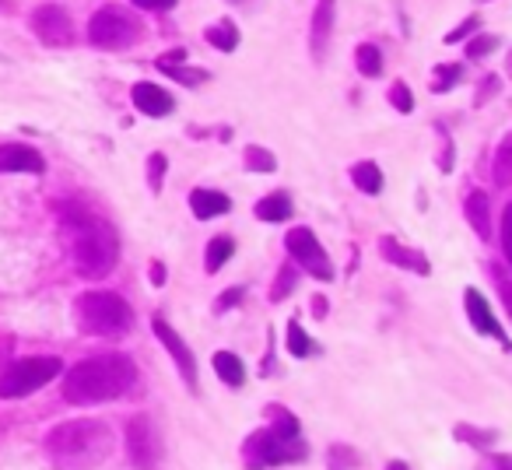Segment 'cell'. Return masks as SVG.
I'll return each mask as SVG.
<instances>
[{"mask_svg": "<svg viewBox=\"0 0 512 470\" xmlns=\"http://www.w3.org/2000/svg\"><path fill=\"white\" fill-rule=\"evenodd\" d=\"M57 214L64 221V243L74 260V271L85 281L109 278L116 271V260H120V235H116V228L81 204H60Z\"/></svg>", "mask_w": 512, "mask_h": 470, "instance_id": "6da1fadb", "label": "cell"}, {"mask_svg": "<svg viewBox=\"0 0 512 470\" xmlns=\"http://www.w3.org/2000/svg\"><path fill=\"white\" fill-rule=\"evenodd\" d=\"M60 397L74 407L109 404L137 386V365L130 355H95L60 372Z\"/></svg>", "mask_w": 512, "mask_h": 470, "instance_id": "7a4b0ae2", "label": "cell"}, {"mask_svg": "<svg viewBox=\"0 0 512 470\" xmlns=\"http://www.w3.org/2000/svg\"><path fill=\"white\" fill-rule=\"evenodd\" d=\"M43 449L57 470H95L113 456L116 435L106 421L74 418L50 428V435L43 439Z\"/></svg>", "mask_w": 512, "mask_h": 470, "instance_id": "3957f363", "label": "cell"}, {"mask_svg": "<svg viewBox=\"0 0 512 470\" xmlns=\"http://www.w3.org/2000/svg\"><path fill=\"white\" fill-rule=\"evenodd\" d=\"M74 323L88 337H123L134 327V309L116 292H81L74 299Z\"/></svg>", "mask_w": 512, "mask_h": 470, "instance_id": "277c9868", "label": "cell"}, {"mask_svg": "<svg viewBox=\"0 0 512 470\" xmlns=\"http://www.w3.org/2000/svg\"><path fill=\"white\" fill-rule=\"evenodd\" d=\"M309 446L302 435H281L271 425L256 428L246 442H242V463L246 470H271L285 467V463H306Z\"/></svg>", "mask_w": 512, "mask_h": 470, "instance_id": "5b68a950", "label": "cell"}, {"mask_svg": "<svg viewBox=\"0 0 512 470\" xmlns=\"http://www.w3.org/2000/svg\"><path fill=\"white\" fill-rule=\"evenodd\" d=\"M144 39V25L134 11L120 8V4H106L92 15L88 22V43L95 50L106 53H120V50H134L137 43Z\"/></svg>", "mask_w": 512, "mask_h": 470, "instance_id": "8992f818", "label": "cell"}, {"mask_svg": "<svg viewBox=\"0 0 512 470\" xmlns=\"http://www.w3.org/2000/svg\"><path fill=\"white\" fill-rule=\"evenodd\" d=\"M64 372V362L57 355H36V358H18L0 369V400H22L29 393L50 386L53 379Z\"/></svg>", "mask_w": 512, "mask_h": 470, "instance_id": "52a82bcc", "label": "cell"}, {"mask_svg": "<svg viewBox=\"0 0 512 470\" xmlns=\"http://www.w3.org/2000/svg\"><path fill=\"white\" fill-rule=\"evenodd\" d=\"M285 250L299 271L313 274L316 281H334V264L309 225H295L292 232H285Z\"/></svg>", "mask_w": 512, "mask_h": 470, "instance_id": "ba28073f", "label": "cell"}, {"mask_svg": "<svg viewBox=\"0 0 512 470\" xmlns=\"http://www.w3.org/2000/svg\"><path fill=\"white\" fill-rule=\"evenodd\" d=\"M123 439H127V453L137 467L141 470L158 467V460H162V439H158L155 421H151L148 414H134V418L127 421Z\"/></svg>", "mask_w": 512, "mask_h": 470, "instance_id": "9c48e42d", "label": "cell"}, {"mask_svg": "<svg viewBox=\"0 0 512 470\" xmlns=\"http://www.w3.org/2000/svg\"><path fill=\"white\" fill-rule=\"evenodd\" d=\"M29 25L43 46H53V50L74 46V22L60 4H43V8H36L29 18Z\"/></svg>", "mask_w": 512, "mask_h": 470, "instance_id": "30bf717a", "label": "cell"}, {"mask_svg": "<svg viewBox=\"0 0 512 470\" xmlns=\"http://www.w3.org/2000/svg\"><path fill=\"white\" fill-rule=\"evenodd\" d=\"M151 330H155V337L162 341V348L169 351V358L176 362L183 383L190 386V390H197V358H193L190 344H186L183 337H179L176 330L165 323V316H151Z\"/></svg>", "mask_w": 512, "mask_h": 470, "instance_id": "8fae6325", "label": "cell"}, {"mask_svg": "<svg viewBox=\"0 0 512 470\" xmlns=\"http://www.w3.org/2000/svg\"><path fill=\"white\" fill-rule=\"evenodd\" d=\"M463 309H467V320H470V327H474L477 334L495 337L498 344H509V334H505V327L498 323V316L491 313L488 299H484L477 288H467V292H463Z\"/></svg>", "mask_w": 512, "mask_h": 470, "instance_id": "7c38bea8", "label": "cell"}, {"mask_svg": "<svg viewBox=\"0 0 512 470\" xmlns=\"http://www.w3.org/2000/svg\"><path fill=\"white\" fill-rule=\"evenodd\" d=\"M334 18H337V0H320L313 11V22H309V53H313L316 64L327 60L330 36H334Z\"/></svg>", "mask_w": 512, "mask_h": 470, "instance_id": "4fadbf2b", "label": "cell"}, {"mask_svg": "<svg viewBox=\"0 0 512 470\" xmlns=\"http://www.w3.org/2000/svg\"><path fill=\"white\" fill-rule=\"evenodd\" d=\"M379 253H383L386 264L404 267V271L418 274V278H428V274H432V264H428L425 253L414 250V246H400L393 235H383V239H379Z\"/></svg>", "mask_w": 512, "mask_h": 470, "instance_id": "5bb4252c", "label": "cell"}, {"mask_svg": "<svg viewBox=\"0 0 512 470\" xmlns=\"http://www.w3.org/2000/svg\"><path fill=\"white\" fill-rule=\"evenodd\" d=\"M130 99H134L137 113L151 116V120H158V116H169L172 109H176V99H172L162 85H151V81H137L134 92H130Z\"/></svg>", "mask_w": 512, "mask_h": 470, "instance_id": "9a60e30c", "label": "cell"}, {"mask_svg": "<svg viewBox=\"0 0 512 470\" xmlns=\"http://www.w3.org/2000/svg\"><path fill=\"white\" fill-rule=\"evenodd\" d=\"M183 60H186V50H183V46H179V50L162 53V57L155 60V67L165 74V78L179 81V85H186V88L204 85V81H207V71H200V67H186Z\"/></svg>", "mask_w": 512, "mask_h": 470, "instance_id": "2e32d148", "label": "cell"}, {"mask_svg": "<svg viewBox=\"0 0 512 470\" xmlns=\"http://www.w3.org/2000/svg\"><path fill=\"white\" fill-rule=\"evenodd\" d=\"M463 214H467L470 228L477 232L481 243H491L495 239V225H491V197L484 190H470L467 204H463Z\"/></svg>", "mask_w": 512, "mask_h": 470, "instance_id": "e0dca14e", "label": "cell"}, {"mask_svg": "<svg viewBox=\"0 0 512 470\" xmlns=\"http://www.w3.org/2000/svg\"><path fill=\"white\" fill-rule=\"evenodd\" d=\"M46 162L29 144H0V172H43Z\"/></svg>", "mask_w": 512, "mask_h": 470, "instance_id": "ac0fdd59", "label": "cell"}, {"mask_svg": "<svg viewBox=\"0 0 512 470\" xmlns=\"http://www.w3.org/2000/svg\"><path fill=\"white\" fill-rule=\"evenodd\" d=\"M190 211H193V218L211 221V218H221V214L232 211V200H228V193H221V190L197 186V190L190 193Z\"/></svg>", "mask_w": 512, "mask_h": 470, "instance_id": "d6986e66", "label": "cell"}, {"mask_svg": "<svg viewBox=\"0 0 512 470\" xmlns=\"http://www.w3.org/2000/svg\"><path fill=\"white\" fill-rule=\"evenodd\" d=\"M292 211H295L292 197H288V193H281V190L260 197V200H256V207H253V214L260 221H288V218H292Z\"/></svg>", "mask_w": 512, "mask_h": 470, "instance_id": "ffe728a7", "label": "cell"}, {"mask_svg": "<svg viewBox=\"0 0 512 470\" xmlns=\"http://www.w3.org/2000/svg\"><path fill=\"white\" fill-rule=\"evenodd\" d=\"M211 365L225 386H235V390H239V386L246 383V365H242V358L232 355V351H218V355L211 358Z\"/></svg>", "mask_w": 512, "mask_h": 470, "instance_id": "44dd1931", "label": "cell"}, {"mask_svg": "<svg viewBox=\"0 0 512 470\" xmlns=\"http://www.w3.org/2000/svg\"><path fill=\"white\" fill-rule=\"evenodd\" d=\"M348 176H351V183H355L362 193H369V197L383 193V183H386V179H383V169H379L376 162H355V165H351Z\"/></svg>", "mask_w": 512, "mask_h": 470, "instance_id": "7402d4cb", "label": "cell"}, {"mask_svg": "<svg viewBox=\"0 0 512 470\" xmlns=\"http://www.w3.org/2000/svg\"><path fill=\"white\" fill-rule=\"evenodd\" d=\"M232 253H235V239H232V235H214L211 243H207V250H204V271L207 274H218L221 267L232 260Z\"/></svg>", "mask_w": 512, "mask_h": 470, "instance_id": "603a6c76", "label": "cell"}, {"mask_svg": "<svg viewBox=\"0 0 512 470\" xmlns=\"http://www.w3.org/2000/svg\"><path fill=\"white\" fill-rule=\"evenodd\" d=\"M285 351L292 358H313L316 351H320V344L313 341V337L302 330V323H288V330H285Z\"/></svg>", "mask_w": 512, "mask_h": 470, "instance_id": "cb8c5ba5", "label": "cell"}, {"mask_svg": "<svg viewBox=\"0 0 512 470\" xmlns=\"http://www.w3.org/2000/svg\"><path fill=\"white\" fill-rule=\"evenodd\" d=\"M204 39L214 46V50L232 53L235 46H239V29H235V22H228V18H221L218 25H211V29H204Z\"/></svg>", "mask_w": 512, "mask_h": 470, "instance_id": "d4e9b609", "label": "cell"}, {"mask_svg": "<svg viewBox=\"0 0 512 470\" xmlns=\"http://www.w3.org/2000/svg\"><path fill=\"white\" fill-rule=\"evenodd\" d=\"M264 418H267V425L274 428V432H281V435H302V421L295 418L288 407H281V404H271L264 411Z\"/></svg>", "mask_w": 512, "mask_h": 470, "instance_id": "484cf974", "label": "cell"}, {"mask_svg": "<svg viewBox=\"0 0 512 470\" xmlns=\"http://www.w3.org/2000/svg\"><path fill=\"white\" fill-rule=\"evenodd\" d=\"M355 64L362 78H379V74H383V53H379L376 43H362L355 50Z\"/></svg>", "mask_w": 512, "mask_h": 470, "instance_id": "4316f807", "label": "cell"}, {"mask_svg": "<svg viewBox=\"0 0 512 470\" xmlns=\"http://www.w3.org/2000/svg\"><path fill=\"white\" fill-rule=\"evenodd\" d=\"M453 435L460 442H467V446H474V449H488L491 442L498 439L495 428H477V425H467V421H460V425L453 428Z\"/></svg>", "mask_w": 512, "mask_h": 470, "instance_id": "83f0119b", "label": "cell"}, {"mask_svg": "<svg viewBox=\"0 0 512 470\" xmlns=\"http://www.w3.org/2000/svg\"><path fill=\"white\" fill-rule=\"evenodd\" d=\"M295 285H299V267L292 264V260H285L278 271V278H274V288H271V302H285L288 295L295 292Z\"/></svg>", "mask_w": 512, "mask_h": 470, "instance_id": "f1b7e54d", "label": "cell"}, {"mask_svg": "<svg viewBox=\"0 0 512 470\" xmlns=\"http://www.w3.org/2000/svg\"><path fill=\"white\" fill-rule=\"evenodd\" d=\"M463 81V67L460 64H439L432 74V92L435 95H446L453 92V85H460Z\"/></svg>", "mask_w": 512, "mask_h": 470, "instance_id": "f546056e", "label": "cell"}, {"mask_svg": "<svg viewBox=\"0 0 512 470\" xmlns=\"http://www.w3.org/2000/svg\"><path fill=\"white\" fill-rule=\"evenodd\" d=\"M242 165H246V172H274L278 169V158H274L267 148H260V144H249Z\"/></svg>", "mask_w": 512, "mask_h": 470, "instance_id": "4dcf8cb0", "label": "cell"}, {"mask_svg": "<svg viewBox=\"0 0 512 470\" xmlns=\"http://www.w3.org/2000/svg\"><path fill=\"white\" fill-rule=\"evenodd\" d=\"M165 169H169V158H165L162 151H155V155L148 158V186H151V193H162Z\"/></svg>", "mask_w": 512, "mask_h": 470, "instance_id": "1f68e13d", "label": "cell"}, {"mask_svg": "<svg viewBox=\"0 0 512 470\" xmlns=\"http://www.w3.org/2000/svg\"><path fill=\"white\" fill-rule=\"evenodd\" d=\"M491 50H498V36H491V32H481V36H474L467 43V60H481V57H488Z\"/></svg>", "mask_w": 512, "mask_h": 470, "instance_id": "d6a6232c", "label": "cell"}, {"mask_svg": "<svg viewBox=\"0 0 512 470\" xmlns=\"http://www.w3.org/2000/svg\"><path fill=\"white\" fill-rule=\"evenodd\" d=\"M358 467V456L351 446H330V470H355Z\"/></svg>", "mask_w": 512, "mask_h": 470, "instance_id": "836d02e7", "label": "cell"}, {"mask_svg": "<svg viewBox=\"0 0 512 470\" xmlns=\"http://www.w3.org/2000/svg\"><path fill=\"white\" fill-rule=\"evenodd\" d=\"M390 106L397 109V113H411V109H414V95H411V88H407L404 81H393V88H390Z\"/></svg>", "mask_w": 512, "mask_h": 470, "instance_id": "e575fe53", "label": "cell"}, {"mask_svg": "<svg viewBox=\"0 0 512 470\" xmlns=\"http://www.w3.org/2000/svg\"><path fill=\"white\" fill-rule=\"evenodd\" d=\"M477 29H481V18H477V15H470L463 25H456V29H449V32H446V39H442V43H446V46H456V43H460V39H470V32H477Z\"/></svg>", "mask_w": 512, "mask_h": 470, "instance_id": "d590c367", "label": "cell"}, {"mask_svg": "<svg viewBox=\"0 0 512 470\" xmlns=\"http://www.w3.org/2000/svg\"><path fill=\"white\" fill-rule=\"evenodd\" d=\"M495 183L502 186H509V141H502L498 144V158H495Z\"/></svg>", "mask_w": 512, "mask_h": 470, "instance_id": "8d00e7d4", "label": "cell"}, {"mask_svg": "<svg viewBox=\"0 0 512 470\" xmlns=\"http://www.w3.org/2000/svg\"><path fill=\"white\" fill-rule=\"evenodd\" d=\"M498 232H502V235H498V239H502V257L505 260H512V211H509V207H505V211H502V225H498Z\"/></svg>", "mask_w": 512, "mask_h": 470, "instance_id": "74e56055", "label": "cell"}, {"mask_svg": "<svg viewBox=\"0 0 512 470\" xmlns=\"http://www.w3.org/2000/svg\"><path fill=\"white\" fill-rule=\"evenodd\" d=\"M498 85H502V81H498L495 74H488V78H484L481 85H477L474 106H484V102H488V99H495V95H498Z\"/></svg>", "mask_w": 512, "mask_h": 470, "instance_id": "f35d334b", "label": "cell"}, {"mask_svg": "<svg viewBox=\"0 0 512 470\" xmlns=\"http://www.w3.org/2000/svg\"><path fill=\"white\" fill-rule=\"evenodd\" d=\"M134 8L141 11H151V15H165V11H172L179 4V0H130Z\"/></svg>", "mask_w": 512, "mask_h": 470, "instance_id": "ab89813d", "label": "cell"}, {"mask_svg": "<svg viewBox=\"0 0 512 470\" xmlns=\"http://www.w3.org/2000/svg\"><path fill=\"white\" fill-rule=\"evenodd\" d=\"M242 295H246V288H242V285L228 288V292H225V295H221V299H218V302H214V313H225V309L239 306V302H242Z\"/></svg>", "mask_w": 512, "mask_h": 470, "instance_id": "60d3db41", "label": "cell"}, {"mask_svg": "<svg viewBox=\"0 0 512 470\" xmlns=\"http://www.w3.org/2000/svg\"><path fill=\"white\" fill-rule=\"evenodd\" d=\"M488 271L495 274V281H498V295H502V306L509 309V274H505V264H488Z\"/></svg>", "mask_w": 512, "mask_h": 470, "instance_id": "b9f144b4", "label": "cell"}, {"mask_svg": "<svg viewBox=\"0 0 512 470\" xmlns=\"http://www.w3.org/2000/svg\"><path fill=\"white\" fill-rule=\"evenodd\" d=\"M439 134H442V158H439V169H442V172H449V169H453V137L446 134V127H439Z\"/></svg>", "mask_w": 512, "mask_h": 470, "instance_id": "7bdbcfd3", "label": "cell"}, {"mask_svg": "<svg viewBox=\"0 0 512 470\" xmlns=\"http://www.w3.org/2000/svg\"><path fill=\"white\" fill-rule=\"evenodd\" d=\"M477 470H512V467H509V456H505V453H491V456H484V460L477 463Z\"/></svg>", "mask_w": 512, "mask_h": 470, "instance_id": "ee69618b", "label": "cell"}, {"mask_svg": "<svg viewBox=\"0 0 512 470\" xmlns=\"http://www.w3.org/2000/svg\"><path fill=\"white\" fill-rule=\"evenodd\" d=\"M148 278H151V285H155V288H162V285H165V264H162V260H151Z\"/></svg>", "mask_w": 512, "mask_h": 470, "instance_id": "f6af8a7d", "label": "cell"}, {"mask_svg": "<svg viewBox=\"0 0 512 470\" xmlns=\"http://www.w3.org/2000/svg\"><path fill=\"white\" fill-rule=\"evenodd\" d=\"M327 309H330V302L323 299V295H313V313H316V320H323V316H327Z\"/></svg>", "mask_w": 512, "mask_h": 470, "instance_id": "bcb514c9", "label": "cell"}, {"mask_svg": "<svg viewBox=\"0 0 512 470\" xmlns=\"http://www.w3.org/2000/svg\"><path fill=\"white\" fill-rule=\"evenodd\" d=\"M386 470H411V467H407L404 460H393V463H386Z\"/></svg>", "mask_w": 512, "mask_h": 470, "instance_id": "7dc6e473", "label": "cell"}, {"mask_svg": "<svg viewBox=\"0 0 512 470\" xmlns=\"http://www.w3.org/2000/svg\"><path fill=\"white\" fill-rule=\"evenodd\" d=\"M228 4H249V0H228Z\"/></svg>", "mask_w": 512, "mask_h": 470, "instance_id": "c3c4849f", "label": "cell"}]
</instances>
